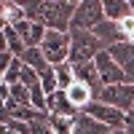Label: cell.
<instances>
[{
    "instance_id": "52a82bcc",
    "label": "cell",
    "mask_w": 134,
    "mask_h": 134,
    "mask_svg": "<svg viewBox=\"0 0 134 134\" xmlns=\"http://www.w3.org/2000/svg\"><path fill=\"white\" fill-rule=\"evenodd\" d=\"M83 113H88L94 121H99V124H105L107 129H124V110H118V107H110V105H102V102H94V105H88Z\"/></svg>"
},
{
    "instance_id": "7c38bea8",
    "label": "cell",
    "mask_w": 134,
    "mask_h": 134,
    "mask_svg": "<svg viewBox=\"0 0 134 134\" xmlns=\"http://www.w3.org/2000/svg\"><path fill=\"white\" fill-rule=\"evenodd\" d=\"M48 115H64V118H75L78 110L72 107V102L67 99L64 91H57L48 97Z\"/></svg>"
},
{
    "instance_id": "836d02e7",
    "label": "cell",
    "mask_w": 134,
    "mask_h": 134,
    "mask_svg": "<svg viewBox=\"0 0 134 134\" xmlns=\"http://www.w3.org/2000/svg\"><path fill=\"white\" fill-rule=\"evenodd\" d=\"M131 83H134V75H131Z\"/></svg>"
},
{
    "instance_id": "7a4b0ae2",
    "label": "cell",
    "mask_w": 134,
    "mask_h": 134,
    "mask_svg": "<svg viewBox=\"0 0 134 134\" xmlns=\"http://www.w3.org/2000/svg\"><path fill=\"white\" fill-rule=\"evenodd\" d=\"M102 51H105V46L99 43L94 32H70V62L72 64L94 62Z\"/></svg>"
},
{
    "instance_id": "d6986e66",
    "label": "cell",
    "mask_w": 134,
    "mask_h": 134,
    "mask_svg": "<svg viewBox=\"0 0 134 134\" xmlns=\"http://www.w3.org/2000/svg\"><path fill=\"white\" fill-rule=\"evenodd\" d=\"M5 40H8V51L14 54V57H19V59H21V54L27 51V46H24V43H21L19 32H16L14 27H8V30H5Z\"/></svg>"
},
{
    "instance_id": "cb8c5ba5",
    "label": "cell",
    "mask_w": 134,
    "mask_h": 134,
    "mask_svg": "<svg viewBox=\"0 0 134 134\" xmlns=\"http://www.w3.org/2000/svg\"><path fill=\"white\" fill-rule=\"evenodd\" d=\"M118 30H121V35H124V40H129L134 35V14H129V16L121 19L118 21Z\"/></svg>"
},
{
    "instance_id": "ba28073f",
    "label": "cell",
    "mask_w": 134,
    "mask_h": 134,
    "mask_svg": "<svg viewBox=\"0 0 134 134\" xmlns=\"http://www.w3.org/2000/svg\"><path fill=\"white\" fill-rule=\"evenodd\" d=\"M14 30L19 32V38H21V43H24L27 48H40V43L46 38V32H48V27L40 24V21H21Z\"/></svg>"
},
{
    "instance_id": "484cf974",
    "label": "cell",
    "mask_w": 134,
    "mask_h": 134,
    "mask_svg": "<svg viewBox=\"0 0 134 134\" xmlns=\"http://www.w3.org/2000/svg\"><path fill=\"white\" fill-rule=\"evenodd\" d=\"M8 134H30V124H24V121H16V118H11L8 124H5Z\"/></svg>"
},
{
    "instance_id": "2e32d148",
    "label": "cell",
    "mask_w": 134,
    "mask_h": 134,
    "mask_svg": "<svg viewBox=\"0 0 134 134\" xmlns=\"http://www.w3.org/2000/svg\"><path fill=\"white\" fill-rule=\"evenodd\" d=\"M21 62H24L27 67H32L35 72H46V70H51V64L46 62V57H43L40 48H27L24 54H21Z\"/></svg>"
},
{
    "instance_id": "e0dca14e",
    "label": "cell",
    "mask_w": 134,
    "mask_h": 134,
    "mask_svg": "<svg viewBox=\"0 0 134 134\" xmlns=\"http://www.w3.org/2000/svg\"><path fill=\"white\" fill-rule=\"evenodd\" d=\"M54 75H57L59 91H67V88L75 83V64H72V62H64V64H59V67H54Z\"/></svg>"
},
{
    "instance_id": "6da1fadb",
    "label": "cell",
    "mask_w": 134,
    "mask_h": 134,
    "mask_svg": "<svg viewBox=\"0 0 134 134\" xmlns=\"http://www.w3.org/2000/svg\"><path fill=\"white\" fill-rule=\"evenodd\" d=\"M78 0H40V24L57 32H70Z\"/></svg>"
},
{
    "instance_id": "4dcf8cb0",
    "label": "cell",
    "mask_w": 134,
    "mask_h": 134,
    "mask_svg": "<svg viewBox=\"0 0 134 134\" xmlns=\"http://www.w3.org/2000/svg\"><path fill=\"white\" fill-rule=\"evenodd\" d=\"M8 51V40H5V32H0V54Z\"/></svg>"
},
{
    "instance_id": "9c48e42d",
    "label": "cell",
    "mask_w": 134,
    "mask_h": 134,
    "mask_svg": "<svg viewBox=\"0 0 134 134\" xmlns=\"http://www.w3.org/2000/svg\"><path fill=\"white\" fill-rule=\"evenodd\" d=\"M64 94H67V99L72 102V107L78 110V113H83L88 105H94V102H97V91H94L88 83H81V81H75Z\"/></svg>"
},
{
    "instance_id": "83f0119b",
    "label": "cell",
    "mask_w": 134,
    "mask_h": 134,
    "mask_svg": "<svg viewBox=\"0 0 134 134\" xmlns=\"http://www.w3.org/2000/svg\"><path fill=\"white\" fill-rule=\"evenodd\" d=\"M124 131L134 134V110H129V113L124 115Z\"/></svg>"
},
{
    "instance_id": "30bf717a",
    "label": "cell",
    "mask_w": 134,
    "mask_h": 134,
    "mask_svg": "<svg viewBox=\"0 0 134 134\" xmlns=\"http://www.w3.org/2000/svg\"><path fill=\"white\" fill-rule=\"evenodd\" d=\"M107 54L118 62V67L129 75V81H131V75H134V46L124 40V43H115V46H110Z\"/></svg>"
},
{
    "instance_id": "277c9868",
    "label": "cell",
    "mask_w": 134,
    "mask_h": 134,
    "mask_svg": "<svg viewBox=\"0 0 134 134\" xmlns=\"http://www.w3.org/2000/svg\"><path fill=\"white\" fill-rule=\"evenodd\" d=\"M40 51H43V57H46V62L51 67H59L64 62H70V32L48 30L43 43H40Z\"/></svg>"
},
{
    "instance_id": "8992f818",
    "label": "cell",
    "mask_w": 134,
    "mask_h": 134,
    "mask_svg": "<svg viewBox=\"0 0 134 134\" xmlns=\"http://www.w3.org/2000/svg\"><path fill=\"white\" fill-rule=\"evenodd\" d=\"M97 70H99V78H102V86H115V83H129V75L118 67V62L107 54V48L94 59Z\"/></svg>"
},
{
    "instance_id": "7402d4cb",
    "label": "cell",
    "mask_w": 134,
    "mask_h": 134,
    "mask_svg": "<svg viewBox=\"0 0 134 134\" xmlns=\"http://www.w3.org/2000/svg\"><path fill=\"white\" fill-rule=\"evenodd\" d=\"M8 105H30V88L27 86H11V99H8Z\"/></svg>"
},
{
    "instance_id": "3957f363",
    "label": "cell",
    "mask_w": 134,
    "mask_h": 134,
    "mask_svg": "<svg viewBox=\"0 0 134 134\" xmlns=\"http://www.w3.org/2000/svg\"><path fill=\"white\" fill-rule=\"evenodd\" d=\"M102 21H105V3L102 0H81L75 16H72L70 32H91Z\"/></svg>"
},
{
    "instance_id": "4316f807",
    "label": "cell",
    "mask_w": 134,
    "mask_h": 134,
    "mask_svg": "<svg viewBox=\"0 0 134 134\" xmlns=\"http://www.w3.org/2000/svg\"><path fill=\"white\" fill-rule=\"evenodd\" d=\"M14 59H16V57H14V54H11V51H5V54H0V78H3V75L8 72V67L14 64Z\"/></svg>"
},
{
    "instance_id": "ffe728a7",
    "label": "cell",
    "mask_w": 134,
    "mask_h": 134,
    "mask_svg": "<svg viewBox=\"0 0 134 134\" xmlns=\"http://www.w3.org/2000/svg\"><path fill=\"white\" fill-rule=\"evenodd\" d=\"M40 88H43V94L51 97V94H57L59 91V83H57V75H54V67L46 72H40Z\"/></svg>"
},
{
    "instance_id": "9a60e30c",
    "label": "cell",
    "mask_w": 134,
    "mask_h": 134,
    "mask_svg": "<svg viewBox=\"0 0 134 134\" xmlns=\"http://www.w3.org/2000/svg\"><path fill=\"white\" fill-rule=\"evenodd\" d=\"M3 14H5L8 27H16V24H21V21H27L24 3H16V0H3Z\"/></svg>"
},
{
    "instance_id": "1f68e13d",
    "label": "cell",
    "mask_w": 134,
    "mask_h": 134,
    "mask_svg": "<svg viewBox=\"0 0 134 134\" xmlns=\"http://www.w3.org/2000/svg\"><path fill=\"white\" fill-rule=\"evenodd\" d=\"M107 134H129V131H124V129H110Z\"/></svg>"
},
{
    "instance_id": "e575fe53",
    "label": "cell",
    "mask_w": 134,
    "mask_h": 134,
    "mask_svg": "<svg viewBox=\"0 0 134 134\" xmlns=\"http://www.w3.org/2000/svg\"><path fill=\"white\" fill-rule=\"evenodd\" d=\"M0 81H3V78H0Z\"/></svg>"
},
{
    "instance_id": "44dd1931",
    "label": "cell",
    "mask_w": 134,
    "mask_h": 134,
    "mask_svg": "<svg viewBox=\"0 0 134 134\" xmlns=\"http://www.w3.org/2000/svg\"><path fill=\"white\" fill-rule=\"evenodd\" d=\"M21 70H24V62H21L19 57L14 59V64L8 67V72L3 75V83H8V86H16L19 81H21Z\"/></svg>"
},
{
    "instance_id": "d4e9b609",
    "label": "cell",
    "mask_w": 134,
    "mask_h": 134,
    "mask_svg": "<svg viewBox=\"0 0 134 134\" xmlns=\"http://www.w3.org/2000/svg\"><path fill=\"white\" fill-rule=\"evenodd\" d=\"M24 14H27V21H40V0L24 3Z\"/></svg>"
},
{
    "instance_id": "5bb4252c",
    "label": "cell",
    "mask_w": 134,
    "mask_h": 134,
    "mask_svg": "<svg viewBox=\"0 0 134 134\" xmlns=\"http://www.w3.org/2000/svg\"><path fill=\"white\" fill-rule=\"evenodd\" d=\"M105 3V19L107 21H121L131 14V0H102Z\"/></svg>"
},
{
    "instance_id": "4fadbf2b",
    "label": "cell",
    "mask_w": 134,
    "mask_h": 134,
    "mask_svg": "<svg viewBox=\"0 0 134 134\" xmlns=\"http://www.w3.org/2000/svg\"><path fill=\"white\" fill-rule=\"evenodd\" d=\"M110 129L105 124H99V121H94L88 113H78L75 115V129L72 134H107Z\"/></svg>"
},
{
    "instance_id": "8fae6325",
    "label": "cell",
    "mask_w": 134,
    "mask_h": 134,
    "mask_svg": "<svg viewBox=\"0 0 134 134\" xmlns=\"http://www.w3.org/2000/svg\"><path fill=\"white\" fill-rule=\"evenodd\" d=\"M91 32L99 38V43H102L105 48L115 46V43H124V35H121V30H118V21H107V19H105L102 24H97Z\"/></svg>"
},
{
    "instance_id": "603a6c76",
    "label": "cell",
    "mask_w": 134,
    "mask_h": 134,
    "mask_svg": "<svg viewBox=\"0 0 134 134\" xmlns=\"http://www.w3.org/2000/svg\"><path fill=\"white\" fill-rule=\"evenodd\" d=\"M30 134H54L51 131V124H48V115L32 121V124H30Z\"/></svg>"
},
{
    "instance_id": "5b68a950",
    "label": "cell",
    "mask_w": 134,
    "mask_h": 134,
    "mask_svg": "<svg viewBox=\"0 0 134 134\" xmlns=\"http://www.w3.org/2000/svg\"><path fill=\"white\" fill-rule=\"evenodd\" d=\"M97 102L102 105H110V107H118L124 110V113H129V110H134V83H115V86H102L97 94Z\"/></svg>"
},
{
    "instance_id": "ac0fdd59",
    "label": "cell",
    "mask_w": 134,
    "mask_h": 134,
    "mask_svg": "<svg viewBox=\"0 0 134 134\" xmlns=\"http://www.w3.org/2000/svg\"><path fill=\"white\" fill-rule=\"evenodd\" d=\"M48 124L54 134H72L75 129V118H64V115H48Z\"/></svg>"
},
{
    "instance_id": "f1b7e54d",
    "label": "cell",
    "mask_w": 134,
    "mask_h": 134,
    "mask_svg": "<svg viewBox=\"0 0 134 134\" xmlns=\"http://www.w3.org/2000/svg\"><path fill=\"white\" fill-rule=\"evenodd\" d=\"M8 99H11V86L0 81V102H3V105H8Z\"/></svg>"
},
{
    "instance_id": "f546056e",
    "label": "cell",
    "mask_w": 134,
    "mask_h": 134,
    "mask_svg": "<svg viewBox=\"0 0 134 134\" xmlns=\"http://www.w3.org/2000/svg\"><path fill=\"white\" fill-rule=\"evenodd\" d=\"M8 30V21H5V14H3V3H0V32Z\"/></svg>"
},
{
    "instance_id": "d6a6232c",
    "label": "cell",
    "mask_w": 134,
    "mask_h": 134,
    "mask_svg": "<svg viewBox=\"0 0 134 134\" xmlns=\"http://www.w3.org/2000/svg\"><path fill=\"white\" fill-rule=\"evenodd\" d=\"M131 14H134V0H131Z\"/></svg>"
}]
</instances>
